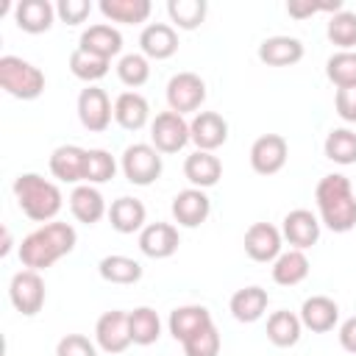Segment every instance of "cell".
<instances>
[{"instance_id":"cell-1","label":"cell","mask_w":356,"mask_h":356,"mask_svg":"<svg viewBox=\"0 0 356 356\" xmlns=\"http://www.w3.org/2000/svg\"><path fill=\"white\" fill-rule=\"evenodd\" d=\"M78 242V234L70 222H44L42 228L31 231L22 242H19V261L25 270H47L53 267L61 256L72 253Z\"/></svg>"},{"instance_id":"cell-2","label":"cell","mask_w":356,"mask_h":356,"mask_svg":"<svg viewBox=\"0 0 356 356\" xmlns=\"http://www.w3.org/2000/svg\"><path fill=\"white\" fill-rule=\"evenodd\" d=\"M314 200L320 209V220L328 231L348 234L356 228V192L342 172L323 175L314 189Z\"/></svg>"},{"instance_id":"cell-3","label":"cell","mask_w":356,"mask_h":356,"mask_svg":"<svg viewBox=\"0 0 356 356\" xmlns=\"http://www.w3.org/2000/svg\"><path fill=\"white\" fill-rule=\"evenodd\" d=\"M14 197H17L19 209H22V214L28 220H33V222H53V217L61 211V203H64L61 189L53 181L36 175V172L17 175Z\"/></svg>"},{"instance_id":"cell-4","label":"cell","mask_w":356,"mask_h":356,"mask_svg":"<svg viewBox=\"0 0 356 356\" xmlns=\"http://www.w3.org/2000/svg\"><path fill=\"white\" fill-rule=\"evenodd\" d=\"M0 86L17 100H36L44 92V72L19 56H0Z\"/></svg>"},{"instance_id":"cell-5","label":"cell","mask_w":356,"mask_h":356,"mask_svg":"<svg viewBox=\"0 0 356 356\" xmlns=\"http://www.w3.org/2000/svg\"><path fill=\"white\" fill-rule=\"evenodd\" d=\"M120 167H122V175L134 186H150L153 181H159L164 164H161V153L153 145L136 142V145H128L125 147Z\"/></svg>"},{"instance_id":"cell-6","label":"cell","mask_w":356,"mask_h":356,"mask_svg":"<svg viewBox=\"0 0 356 356\" xmlns=\"http://www.w3.org/2000/svg\"><path fill=\"white\" fill-rule=\"evenodd\" d=\"M8 298H11V306L19 314H25V317L39 314L42 306H44V298H47L42 275L36 270H19V273H14V278L8 284Z\"/></svg>"},{"instance_id":"cell-7","label":"cell","mask_w":356,"mask_h":356,"mask_svg":"<svg viewBox=\"0 0 356 356\" xmlns=\"http://www.w3.org/2000/svg\"><path fill=\"white\" fill-rule=\"evenodd\" d=\"M114 117V106L108 100V95L100 86H86L78 95V120L89 134H103L111 125Z\"/></svg>"},{"instance_id":"cell-8","label":"cell","mask_w":356,"mask_h":356,"mask_svg":"<svg viewBox=\"0 0 356 356\" xmlns=\"http://www.w3.org/2000/svg\"><path fill=\"white\" fill-rule=\"evenodd\" d=\"M206 100V83L200 75L195 72H178L170 78L167 83V103H170V111L175 114H186V111H197L200 103Z\"/></svg>"},{"instance_id":"cell-9","label":"cell","mask_w":356,"mask_h":356,"mask_svg":"<svg viewBox=\"0 0 356 356\" xmlns=\"http://www.w3.org/2000/svg\"><path fill=\"white\" fill-rule=\"evenodd\" d=\"M150 142L159 153H178L189 139V122L175 111H161L150 122Z\"/></svg>"},{"instance_id":"cell-10","label":"cell","mask_w":356,"mask_h":356,"mask_svg":"<svg viewBox=\"0 0 356 356\" xmlns=\"http://www.w3.org/2000/svg\"><path fill=\"white\" fill-rule=\"evenodd\" d=\"M95 342L103 353H122L128 345H134L131 328H128V312H120V309L103 312L95 325Z\"/></svg>"},{"instance_id":"cell-11","label":"cell","mask_w":356,"mask_h":356,"mask_svg":"<svg viewBox=\"0 0 356 356\" xmlns=\"http://www.w3.org/2000/svg\"><path fill=\"white\" fill-rule=\"evenodd\" d=\"M289 147L281 134H264L250 145V167L259 175H275L286 164Z\"/></svg>"},{"instance_id":"cell-12","label":"cell","mask_w":356,"mask_h":356,"mask_svg":"<svg viewBox=\"0 0 356 356\" xmlns=\"http://www.w3.org/2000/svg\"><path fill=\"white\" fill-rule=\"evenodd\" d=\"M189 139L197 145V150H217L228 139V122L217 111H197L189 122Z\"/></svg>"},{"instance_id":"cell-13","label":"cell","mask_w":356,"mask_h":356,"mask_svg":"<svg viewBox=\"0 0 356 356\" xmlns=\"http://www.w3.org/2000/svg\"><path fill=\"white\" fill-rule=\"evenodd\" d=\"M211 211V200L203 189H181L175 197H172V220L184 228H197L200 222H206Z\"/></svg>"},{"instance_id":"cell-14","label":"cell","mask_w":356,"mask_h":356,"mask_svg":"<svg viewBox=\"0 0 356 356\" xmlns=\"http://www.w3.org/2000/svg\"><path fill=\"white\" fill-rule=\"evenodd\" d=\"M281 236L295 248V250H306L312 245H317L320 239V220L309 211V209H295L284 217L281 225Z\"/></svg>"},{"instance_id":"cell-15","label":"cell","mask_w":356,"mask_h":356,"mask_svg":"<svg viewBox=\"0 0 356 356\" xmlns=\"http://www.w3.org/2000/svg\"><path fill=\"white\" fill-rule=\"evenodd\" d=\"M181 245L178 228L170 222H147L139 231V250L150 259H170Z\"/></svg>"},{"instance_id":"cell-16","label":"cell","mask_w":356,"mask_h":356,"mask_svg":"<svg viewBox=\"0 0 356 356\" xmlns=\"http://www.w3.org/2000/svg\"><path fill=\"white\" fill-rule=\"evenodd\" d=\"M281 231L270 222H253L245 231V253L253 261H275L281 256Z\"/></svg>"},{"instance_id":"cell-17","label":"cell","mask_w":356,"mask_h":356,"mask_svg":"<svg viewBox=\"0 0 356 356\" xmlns=\"http://www.w3.org/2000/svg\"><path fill=\"white\" fill-rule=\"evenodd\" d=\"M78 47L86 50V53H92V56H97V58L111 61L122 50V33L114 25H108V22H97V25H89L81 33Z\"/></svg>"},{"instance_id":"cell-18","label":"cell","mask_w":356,"mask_h":356,"mask_svg":"<svg viewBox=\"0 0 356 356\" xmlns=\"http://www.w3.org/2000/svg\"><path fill=\"white\" fill-rule=\"evenodd\" d=\"M139 47H142V56L145 58L164 61V58L175 56V50H178V33L167 22H150L139 33Z\"/></svg>"},{"instance_id":"cell-19","label":"cell","mask_w":356,"mask_h":356,"mask_svg":"<svg viewBox=\"0 0 356 356\" xmlns=\"http://www.w3.org/2000/svg\"><path fill=\"white\" fill-rule=\"evenodd\" d=\"M56 19V6L47 0H19L14 6V22L25 33H44Z\"/></svg>"},{"instance_id":"cell-20","label":"cell","mask_w":356,"mask_h":356,"mask_svg":"<svg viewBox=\"0 0 356 356\" xmlns=\"http://www.w3.org/2000/svg\"><path fill=\"white\" fill-rule=\"evenodd\" d=\"M303 58V42L295 36H267L259 44V61L267 67H292Z\"/></svg>"},{"instance_id":"cell-21","label":"cell","mask_w":356,"mask_h":356,"mask_svg":"<svg viewBox=\"0 0 356 356\" xmlns=\"http://www.w3.org/2000/svg\"><path fill=\"white\" fill-rule=\"evenodd\" d=\"M86 167V150L78 145H61L50 153V172L61 184H81Z\"/></svg>"},{"instance_id":"cell-22","label":"cell","mask_w":356,"mask_h":356,"mask_svg":"<svg viewBox=\"0 0 356 356\" xmlns=\"http://www.w3.org/2000/svg\"><path fill=\"white\" fill-rule=\"evenodd\" d=\"M337 320H339V306L325 295H312L300 306V323H303V328H309L314 334L331 331L337 325Z\"/></svg>"},{"instance_id":"cell-23","label":"cell","mask_w":356,"mask_h":356,"mask_svg":"<svg viewBox=\"0 0 356 356\" xmlns=\"http://www.w3.org/2000/svg\"><path fill=\"white\" fill-rule=\"evenodd\" d=\"M184 175L195 189H209L222 178V161L214 153L206 150H195L192 156H186L184 161Z\"/></svg>"},{"instance_id":"cell-24","label":"cell","mask_w":356,"mask_h":356,"mask_svg":"<svg viewBox=\"0 0 356 356\" xmlns=\"http://www.w3.org/2000/svg\"><path fill=\"white\" fill-rule=\"evenodd\" d=\"M70 211H72V217H75L78 222L95 225V222L103 220V214H106V200H103V195H100L97 186H92V184H78V186L72 189V195H70Z\"/></svg>"},{"instance_id":"cell-25","label":"cell","mask_w":356,"mask_h":356,"mask_svg":"<svg viewBox=\"0 0 356 356\" xmlns=\"http://www.w3.org/2000/svg\"><path fill=\"white\" fill-rule=\"evenodd\" d=\"M145 217H147V209L142 200L136 197H117L108 209V220H111V228L120 231V234H136L145 228Z\"/></svg>"},{"instance_id":"cell-26","label":"cell","mask_w":356,"mask_h":356,"mask_svg":"<svg viewBox=\"0 0 356 356\" xmlns=\"http://www.w3.org/2000/svg\"><path fill=\"white\" fill-rule=\"evenodd\" d=\"M170 334L178 339V342H186L192 334L203 331L206 325H211V314L206 306H178L170 312Z\"/></svg>"},{"instance_id":"cell-27","label":"cell","mask_w":356,"mask_h":356,"mask_svg":"<svg viewBox=\"0 0 356 356\" xmlns=\"http://www.w3.org/2000/svg\"><path fill=\"white\" fill-rule=\"evenodd\" d=\"M114 120L125 131H139L150 120V106L139 92H122L114 100Z\"/></svg>"},{"instance_id":"cell-28","label":"cell","mask_w":356,"mask_h":356,"mask_svg":"<svg viewBox=\"0 0 356 356\" xmlns=\"http://www.w3.org/2000/svg\"><path fill=\"white\" fill-rule=\"evenodd\" d=\"M267 303H270L267 289H261V286H245V289H236L231 295V303L228 306H231L234 320H239V323H256L267 312Z\"/></svg>"},{"instance_id":"cell-29","label":"cell","mask_w":356,"mask_h":356,"mask_svg":"<svg viewBox=\"0 0 356 356\" xmlns=\"http://www.w3.org/2000/svg\"><path fill=\"white\" fill-rule=\"evenodd\" d=\"M300 331H303V323L298 314L281 309V312H273L267 317V339L275 345V348H292L298 345L300 339Z\"/></svg>"},{"instance_id":"cell-30","label":"cell","mask_w":356,"mask_h":356,"mask_svg":"<svg viewBox=\"0 0 356 356\" xmlns=\"http://www.w3.org/2000/svg\"><path fill=\"white\" fill-rule=\"evenodd\" d=\"M100 14L111 22L122 25H139L150 17V0H100Z\"/></svg>"},{"instance_id":"cell-31","label":"cell","mask_w":356,"mask_h":356,"mask_svg":"<svg viewBox=\"0 0 356 356\" xmlns=\"http://www.w3.org/2000/svg\"><path fill=\"white\" fill-rule=\"evenodd\" d=\"M128 328H131V342L134 345H153L161 337V320L156 314V309L150 306H139L134 312H128Z\"/></svg>"},{"instance_id":"cell-32","label":"cell","mask_w":356,"mask_h":356,"mask_svg":"<svg viewBox=\"0 0 356 356\" xmlns=\"http://www.w3.org/2000/svg\"><path fill=\"white\" fill-rule=\"evenodd\" d=\"M97 273L103 281L108 284H136L142 278V264L131 256H103L100 264H97Z\"/></svg>"},{"instance_id":"cell-33","label":"cell","mask_w":356,"mask_h":356,"mask_svg":"<svg viewBox=\"0 0 356 356\" xmlns=\"http://www.w3.org/2000/svg\"><path fill=\"white\" fill-rule=\"evenodd\" d=\"M309 275V259L303 250H286L273 261V281L281 286H295Z\"/></svg>"},{"instance_id":"cell-34","label":"cell","mask_w":356,"mask_h":356,"mask_svg":"<svg viewBox=\"0 0 356 356\" xmlns=\"http://www.w3.org/2000/svg\"><path fill=\"white\" fill-rule=\"evenodd\" d=\"M323 150H325V159H331L334 164H342V167L356 164V134L350 128H334L328 131Z\"/></svg>"},{"instance_id":"cell-35","label":"cell","mask_w":356,"mask_h":356,"mask_svg":"<svg viewBox=\"0 0 356 356\" xmlns=\"http://www.w3.org/2000/svg\"><path fill=\"white\" fill-rule=\"evenodd\" d=\"M108 67H111V61L97 58V56H92V53L81 50V47H75V50L70 53V72H72L78 81H86V86H92L95 81L106 78V75H108Z\"/></svg>"},{"instance_id":"cell-36","label":"cell","mask_w":356,"mask_h":356,"mask_svg":"<svg viewBox=\"0 0 356 356\" xmlns=\"http://www.w3.org/2000/svg\"><path fill=\"white\" fill-rule=\"evenodd\" d=\"M170 22L181 31H195L206 19V3L203 0H170L167 3Z\"/></svg>"},{"instance_id":"cell-37","label":"cell","mask_w":356,"mask_h":356,"mask_svg":"<svg viewBox=\"0 0 356 356\" xmlns=\"http://www.w3.org/2000/svg\"><path fill=\"white\" fill-rule=\"evenodd\" d=\"M117 172V161L108 150L103 147H92L86 150V167H83V184H106L111 181Z\"/></svg>"},{"instance_id":"cell-38","label":"cell","mask_w":356,"mask_h":356,"mask_svg":"<svg viewBox=\"0 0 356 356\" xmlns=\"http://www.w3.org/2000/svg\"><path fill=\"white\" fill-rule=\"evenodd\" d=\"M325 36L342 47V50H350L356 47V14L353 11H337L328 17V25H325Z\"/></svg>"},{"instance_id":"cell-39","label":"cell","mask_w":356,"mask_h":356,"mask_svg":"<svg viewBox=\"0 0 356 356\" xmlns=\"http://www.w3.org/2000/svg\"><path fill=\"white\" fill-rule=\"evenodd\" d=\"M325 75L337 89L356 86V53L353 50H339L325 61Z\"/></svg>"},{"instance_id":"cell-40","label":"cell","mask_w":356,"mask_h":356,"mask_svg":"<svg viewBox=\"0 0 356 356\" xmlns=\"http://www.w3.org/2000/svg\"><path fill=\"white\" fill-rule=\"evenodd\" d=\"M117 78H120L125 86H131V89L147 83V78H150V64H147V58H145L142 53H128V56H122V58L117 61Z\"/></svg>"},{"instance_id":"cell-41","label":"cell","mask_w":356,"mask_h":356,"mask_svg":"<svg viewBox=\"0 0 356 356\" xmlns=\"http://www.w3.org/2000/svg\"><path fill=\"white\" fill-rule=\"evenodd\" d=\"M184 345V356H220V331L214 328V323L211 325H206L203 331H197V334H192L186 342H181Z\"/></svg>"},{"instance_id":"cell-42","label":"cell","mask_w":356,"mask_h":356,"mask_svg":"<svg viewBox=\"0 0 356 356\" xmlns=\"http://www.w3.org/2000/svg\"><path fill=\"white\" fill-rule=\"evenodd\" d=\"M320 11L337 14V11H342V0H328V3H314V0H289V3H286V14H289V17H295V19H306V17L320 14Z\"/></svg>"},{"instance_id":"cell-43","label":"cell","mask_w":356,"mask_h":356,"mask_svg":"<svg viewBox=\"0 0 356 356\" xmlns=\"http://www.w3.org/2000/svg\"><path fill=\"white\" fill-rule=\"evenodd\" d=\"M56 356H97V348L83 334H67V337L58 339Z\"/></svg>"},{"instance_id":"cell-44","label":"cell","mask_w":356,"mask_h":356,"mask_svg":"<svg viewBox=\"0 0 356 356\" xmlns=\"http://www.w3.org/2000/svg\"><path fill=\"white\" fill-rule=\"evenodd\" d=\"M92 11V3L89 0H58L56 6V17L67 25H81Z\"/></svg>"},{"instance_id":"cell-45","label":"cell","mask_w":356,"mask_h":356,"mask_svg":"<svg viewBox=\"0 0 356 356\" xmlns=\"http://www.w3.org/2000/svg\"><path fill=\"white\" fill-rule=\"evenodd\" d=\"M334 106H337V114H339L345 122H356V86L337 89Z\"/></svg>"},{"instance_id":"cell-46","label":"cell","mask_w":356,"mask_h":356,"mask_svg":"<svg viewBox=\"0 0 356 356\" xmlns=\"http://www.w3.org/2000/svg\"><path fill=\"white\" fill-rule=\"evenodd\" d=\"M339 345H342L348 353H356V314L348 317V320L339 325Z\"/></svg>"},{"instance_id":"cell-47","label":"cell","mask_w":356,"mask_h":356,"mask_svg":"<svg viewBox=\"0 0 356 356\" xmlns=\"http://www.w3.org/2000/svg\"><path fill=\"white\" fill-rule=\"evenodd\" d=\"M8 250H11V231H8V228H3V245H0V256H8Z\"/></svg>"}]
</instances>
